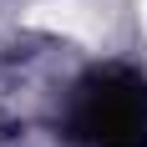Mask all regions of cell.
Segmentation results:
<instances>
[{"label":"cell","instance_id":"cell-1","mask_svg":"<svg viewBox=\"0 0 147 147\" xmlns=\"http://www.w3.org/2000/svg\"><path fill=\"white\" fill-rule=\"evenodd\" d=\"M71 127L91 147H147V81L132 71H96L76 96Z\"/></svg>","mask_w":147,"mask_h":147}]
</instances>
